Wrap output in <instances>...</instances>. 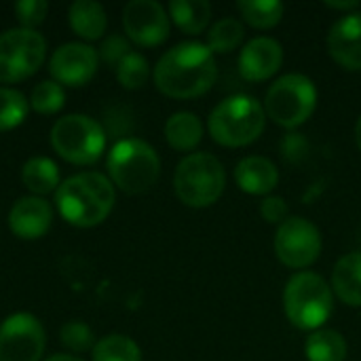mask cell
Wrapping results in <instances>:
<instances>
[{"label": "cell", "mask_w": 361, "mask_h": 361, "mask_svg": "<svg viewBox=\"0 0 361 361\" xmlns=\"http://www.w3.org/2000/svg\"><path fill=\"white\" fill-rule=\"evenodd\" d=\"M66 104V91L55 80H42L32 89L30 95V108L38 114H55Z\"/></svg>", "instance_id": "28"}, {"label": "cell", "mask_w": 361, "mask_h": 361, "mask_svg": "<svg viewBox=\"0 0 361 361\" xmlns=\"http://www.w3.org/2000/svg\"><path fill=\"white\" fill-rule=\"evenodd\" d=\"M53 209L42 197H21L8 212V228L23 241H36L49 233Z\"/></svg>", "instance_id": "16"}, {"label": "cell", "mask_w": 361, "mask_h": 361, "mask_svg": "<svg viewBox=\"0 0 361 361\" xmlns=\"http://www.w3.org/2000/svg\"><path fill=\"white\" fill-rule=\"evenodd\" d=\"M243 38H245V25L241 19L237 17H222L218 19L209 32H207V47L209 51L216 55V53H231V51H237L241 44H243Z\"/></svg>", "instance_id": "25"}, {"label": "cell", "mask_w": 361, "mask_h": 361, "mask_svg": "<svg viewBox=\"0 0 361 361\" xmlns=\"http://www.w3.org/2000/svg\"><path fill=\"white\" fill-rule=\"evenodd\" d=\"M273 250L283 267L305 271L317 262L324 250L322 233L311 220L302 216H290L283 224L277 226Z\"/></svg>", "instance_id": "10"}, {"label": "cell", "mask_w": 361, "mask_h": 361, "mask_svg": "<svg viewBox=\"0 0 361 361\" xmlns=\"http://www.w3.org/2000/svg\"><path fill=\"white\" fill-rule=\"evenodd\" d=\"M355 144H357V148H360L361 152V116L357 118V123H355Z\"/></svg>", "instance_id": "36"}, {"label": "cell", "mask_w": 361, "mask_h": 361, "mask_svg": "<svg viewBox=\"0 0 361 361\" xmlns=\"http://www.w3.org/2000/svg\"><path fill=\"white\" fill-rule=\"evenodd\" d=\"M324 6L332 8V11H343L345 15L360 11V2H355V0H326Z\"/></svg>", "instance_id": "34"}, {"label": "cell", "mask_w": 361, "mask_h": 361, "mask_svg": "<svg viewBox=\"0 0 361 361\" xmlns=\"http://www.w3.org/2000/svg\"><path fill=\"white\" fill-rule=\"evenodd\" d=\"M283 311L294 328L302 332L322 330L334 313L332 286L313 271L294 273L283 290Z\"/></svg>", "instance_id": "3"}, {"label": "cell", "mask_w": 361, "mask_h": 361, "mask_svg": "<svg viewBox=\"0 0 361 361\" xmlns=\"http://www.w3.org/2000/svg\"><path fill=\"white\" fill-rule=\"evenodd\" d=\"M330 57L349 72L361 70V13L343 15L326 38Z\"/></svg>", "instance_id": "15"}, {"label": "cell", "mask_w": 361, "mask_h": 361, "mask_svg": "<svg viewBox=\"0 0 361 361\" xmlns=\"http://www.w3.org/2000/svg\"><path fill=\"white\" fill-rule=\"evenodd\" d=\"M116 78L125 89H142L150 78V66L148 59L135 51H131L118 66H116Z\"/></svg>", "instance_id": "29"}, {"label": "cell", "mask_w": 361, "mask_h": 361, "mask_svg": "<svg viewBox=\"0 0 361 361\" xmlns=\"http://www.w3.org/2000/svg\"><path fill=\"white\" fill-rule=\"evenodd\" d=\"M51 146L72 165H93L104 154L106 131L87 114H68L53 125Z\"/></svg>", "instance_id": "8"}, {"label": "cell", "mask_w": 361, "mask_h": 361, "mask_svg": "<svg viewBox=\"0 0 361 361\" xmlns=\"http://www.w3.org/2000/svg\"><path fill=\"white\" fill-rule=\"evenodd\" d=\"M167 13L169 19L190 36L203 34L212 21V4L207 0H171Z\"/></svg>", "instance_id": "21"}, {"label": "cell", "mask_w": 361, "mask_h": 361, "mask_svg": "<svg viewBox=\"0 0 361 361\" xmlns=\"http://www.w3.org/2000/svg\"><path fill=\"white\" fill-rule=\"evenodd\" d=\"M317 87L305 74L279 76L264 95L267 118L283 129H296L305 125L317 108Z\"/></svg>", "instance_id": "7"}, {"label": "cell", "mask_w": 361, "mask_h": 361, "mask_svg": "<svg viewBox=\"0 0 361 361\" xmlns=\"http://www.w3.org/2000/svg\"><path fill=\"white\" fill-rule=\"evenodd\" d=\"M97 51L87 42H66L49 59V72L61 87H85L97 72Z\"/></svg>", "instance_id": "13"}, {"label": "cell", "mask_w": 361, "mask_h": 361, "mask_svg": "<svg viewBox=\"0 0 361 361\" xmlns=\"http://www.w3.org/2000/svg\"><path fill=\"white\" fill-rule=\"evenodd\" d=\"M237 11L247 25L256 30H271L281 23L286 6L279 0H239Z\"/></svg>", "instance_id": "24"}, {"label": "cell", "mask_w": 361, "mask_h": 361, "mask_svg": "<svg viewBox=\"0 0 361 361\" xmlns=\"http://www.w3.org/2000/svg\"><path fill=\"white\" fill-rule=\"evenodd\" d=\"M332 292L351 309L361 307V252L343 256L332 271Z\"/></svg>", "instance_id": "18"}, {"label": "cell", "mask_w": 361, "mask_h": 361, "mask_svg": "<svg viewBox=\"0 0 361 361\" xmlns=\"http://www.w3.org/2000/svg\"><path fill=\"white\" fill-rule=\"evenodd\" d=\"M131 53V47H129V40L121 34H112L108 38L102 40L99 44V51H97V57L104 59L108 66H118L127 55Z\"/></svg>", "instance_id": "32"}, {"label": "cell", "mask_w": 361, "mask_h": 361, "mask_svg": "<svg viewBox=\"0 0 361 361\" xmlns=\"http://www.w3.org/2000/svg\"><path fill=\"white\" fill-rule=\"evenodd\" d=\"M59 341L66 349H70L72 353H85V351H93L95 347V336L93 330L85 324V322H68L66 326H61L59 330Z\"/></svg>", "instance_id": "30"}, {"label": "cell", "mask_w": 361, "mask_h": 361, "mask_svg": "<svg viewBox=\"0 0 361 361\" xmlns=\"http://www.w3.org/2000/svg\"><path fill=\"white\" fill-rule=\"evenodd\" d=\"M203 123L195 112H176L165 123V140L178 152L195 150L203 140Z\"/></svg>", "instance_id": "20"}, {"label": "cell", "mask_w": 361, "mask_h": 361, "mask_svg": "<svg viewBox=\"0 0 361 361\" xmlns=\"http://www.w3.org/2000/svg\"><path fill=\"white\" fill-rule=\"evenodd\" d=\"M267 127L264 106L252 95H231L222 99L207 118L209 135L224 148L254 144Z\"/></svg>", "instance_id": "4"}, {"label": "cell", "mask_w": 361, "mask_h": 361, "mask_svg": "<svg viewBox=\"0 0 361 361\" xmlns=\"http://www.w3.org/2000/svg\"><path fill=\"white\" fill-rule=\"evenodd\" d=\"M30 112V99L11 87H0V131L19 127Z\"/></svg>", "instance_id": "27"}, {"label": "cell", "mask_w": 361, "mask_h": 361, "mask_svg": "<svg viewBox=\"0 0 361 361\" xmlns=\"http://www.w3.org/2000/svg\"><path fill=\"white\" fill-rule=\"evenodd\" d=\"M15 15L21 23V27L34 30L36 25H40L47 17L49 11V2L44 0H19L15 2Z\"/></svg>", "instance_id": "31"}, {"label": "cell", "mask_w": 361, "mask_h": 361, "mask_svg": "<svg viewBox=\"0 0 361 361\" xmlns=\"http://www.w3.org/2000/svg\"><path fill=\"white\" fill-rule=\"evenodd\" d=\"M226 173L218 157L209 152H192L184 157L173 173L176 197L192 209H203L222 197Z\"/></svg>", "instance_id": "6"}, {"label": "cell", "mask_w": 361, "mask_h": 361, "mask_svg": "<svg viewBox=\"0 0 361 361\" xmlns=\"http://www.w3.org/2000/svg\"><path fill=\"white\" fill-rule=\"evenodd\" d=\"M68 19L72 32L82 40H99L108 25L106 11L95 0H76L68 11Z\"/></svg>", "instance_id": "19"}, {"label": "cell", "mask_w": 361, "mask_h": 361, "mask_svg": "<svg viewBox=\"0 0 361 361\" xmlns=\"http://www.w3.org/2000/svg\"><path fill=\"white\" fill-rule=\"evenodd\" d=\"M93 361H142L137 343L125 334H108L95 343L91 351Z\"/></svg>", "instance_id": "26"}, {"label": "cell", "mask_w": 361, "mask_h": 361, "mask_svg": "<svg viewBox=\"0 0 361 361\" xmlns=\"http://www.w3.org/2000/svg\"><path fill=\"white\" fill-rule=\"evenodd\" d=\"M47 57L42 34L27 27H11L0 34V82L15 85L38 72Z\"/></svg>", "instance_id": "9"}, {"label": "cell", "mask_w": 361, "mask_h": 361, "mask_svg": "<svg viewBox=\"0 0 361 361\" xmlns=\"http://www.w3.org/2000/svg\"><path fill=\"white\" fill-rule=\"evenodd\" d=\"M123 27L140 47H159L169 38L171 19L157 0H131L123 8Z\"/></svg>", "instance_id": "12"}, {"label": "cell", "mask_w": 361, "mask_h": 361, "mask_svg": "<svg viewBox=\"0 0 361 361\" xmlns=\"http://www.w3.org/2000/svg\"><path fill=\"white\" fill-rule=\"evenodd\" d=\"M347 351H349V347H347L345 336L330 328L311 332L305 343L307 361H345Z\"/></svg>", "instance_id": "23"}, {"label": "cell", "mask_w": 361, "mask_h": 361, "mask_svg": "<svg viewBox=\"0 0 361 361\" xmlns=\"http://www.w3.org/2000/svg\"><path fill=\"white\" fill-rule=\"evenodd\" d=\"M21 182L34 197L49 195L61 184L59 167L49 157H32L21 169Z\"/></svg>", "instance_id": "22"}, {"label": "cell", "mask_w": 361, "mask_h": 361, "mask_svg": "<svg viewBox=\"0 0 361 361\" xmlns=\"http://www.w3.org/2000/svg\"><path fill=\"white\" fill-rule=\"evenodd\" d=\"M260 216L269 222V224H283L288 218H290V207L286 203L283 197H277V195H269L264 197V201L260 203Z\"/></svg>", "instance_id": "33"}, {"label": "cell", "mask_w": 361, "mask_h": 361, "mask_svg": "<svg viewBox=\"0 0 361 361\" xmlns=\"http://www.w3.org/2000/svg\"><path fill=\"white\" fill-rule=\"evenodd\" d=\"M44 328L30 313H13L0 326V361H40Z\"/></svg>", "instance_id": "11"}, {"label": "cell", "mask_w": 361, "mask_h": 361, "mask_svg": "<svg viewBox=\"0 0 361 361\" xmlns=\"http://www.w3.org/2000/svg\"><path fill=\"white\" fill-rule=\"evenodd\" d=\"M116 201L114 184L99 171H82L70 176L55 190V205L61 218L78 228L102 224Z\"/></svg>", "instance_id": "2"}, {"label": "cell", "mask_w": 361, "mask_h": 361, "mask_svg": "<svg viewBox=\"0 0 361 361\" xmlns=\"http://www.w3.org/2000/svg\"><path fill=\"white\" fill-rule=\"evenodd\" d=\"M110 182L125 195L148 192L161 176V159L157 150L137 137H125L116 142L108 152Z\"/></svg>", "instance_id": "5"}, {"label": "cell", "mask_w": 361, "mask_h": 361, "mask_svg": "<svg viewBox=\"0 0 361 361\" xmlns=\"http://www.w3.org/2000/svg\"><path fill=\"white\" fill-rule=\"evenodd\" d=\"M239 74L250 82H264L273 78L283 66V47L271 36H256L239 51Z\"/></svg>", "instance_id": "14"}, {"label": "cell", "mask_w": 361, "mask_h": 361, "mask_svg": "<svg viewBox=\"0 0 361 361\" xmlns=\"http://www.w3.org/2000/svg\"><path fill=\"white\" fill-rule=\"evenodd\" d=\"M152 78L157 89L167 97H201L214 87L218 78L216 55L203 42H180L161 55L152 70Z\"/></svg>", "instance_id": "1"}, {"label": "cell", "mask_w": 361, "mask_h": 361, "mask_svg": "<svg viewBox=\"0 0 361 361\" xmlns=\"http://www.w3.org/2000/svg\"><path fill=\"white\" fill-rule=\"evenodd\" d=\"M44 361H82L80 357H74V355H53Z\"/></svg>", "instance_id": "35"}, {"label": "cell", "mask_w": 361, "mask_h": 361, "mask_svg": "<svg viewBox=\"0 0 361 361\" xmlns=\"http://www.w3.org/2000/svg\"><path fill=\"white\" fill-rule=\"evenodd\" d=\"M237 186L252 197H269L279 184V171L267 157H245L235 165Z\"/></svg>", "instance_id": "17"}]
</instances>
